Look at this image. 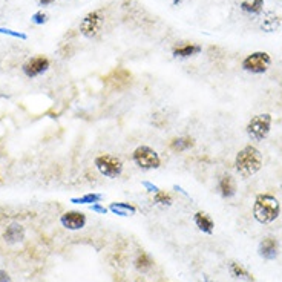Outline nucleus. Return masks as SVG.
Returning a JSON list of instances; mask_svg holds the SVG:
<instances>
[{
  "mask_svg": "<svg viewBox=\"0 0 282 282\" xmlns=\"http://www.w3.org/2000/svg\"><path fill=\"white\" fill-rule=\"evenodd\" d=\"M195 141L193 138L190 137H178V138H173L170 141V149L173 152H184V150H189L190 147H193Z\"/></svg>",
  "mask_w": 282,
  "mask_h": 282,
  "instance_id": "obj_16",
  "label": "nucleus"
},
{
  "mask_svg": "<svg viewBox=\"0 0 282 282\" xmlns=\"http://www.w3.org/2000/svg\"><path fill=\"white\" fill-rule=\"evenodd\" d=\"M218 189L221 192V195H223L224 198H230L236 193V183L233 176L230 175H224L223 178L219 179V184H218Z\"/></svg>",
  "mask_w": 282,
  "mask_h": 282,
  "instance_id": "obj_14",
  "label": "nucleus"
},
{
  "mask_svg": "<svg viewBox=\"0 0 282 282\" xmlns=\"http://www.w3.org/2000/svg\"><path fill=\"white\" fill-rule=\"evenodd\" d=\"M143 186H144V187H146V189H147L149 192H153V193H156V192L159 190V189H158V187H156L155 184H152V183H147V181H144V183H143Z\"/></svg>",
  "mask_w": 282,
  "mask_h": 282,
  "instance_id": "obj_26",
  "label": "nucleus"
},
{
  "mask_svg": "<svg viewBox=\"0 0 282 282\" xmlns=\"http://www.w3.org/2000/svg\"><path fill=\"white\" fill-rule=\"evenodd\" d=\"M132 82V74L125 68H117L105 77V83L114 91H123Z\"/></svg>",
  "mask_w": 282,
  "mask_h": 282,
  "instance_id": "obj_8",
  "label": "nucleus"
},
{
  "mask_svg": "<svg viewBox=\"0 0 282 282\" xmlns=\"http://www.w3.org/2000/svg\"><path fill=\"white\" fill-rule=\"evenodd\" d=\"M199 52H201V46L195 45V43H179L172 48V54L175 57H183V58L193 57Z\"/></svg>",
  "mask_w": 282,
  "mask_h": 282,
  "instance_id": "obj_12",
  "label": "nucleus"
},
{
  "mask_svg": "<svg viewBox=\"0 0 282 282\" xmlns=\"http://www.w3.org/2000/svg\"><path fill=\"white\" fill-rule=\"evenodd\" d=\"M272 65V58L267 52H253L247 55L243 62V68L253 74H263Z\"/></svg>",
  "mask_w": 282,
  "mask_h": 282,
  "instance_id": "obj_6",
  "label": "nucleus"
},
{
  "mask_svg": "<svg viewBox=\"0 0 282 282\" xmlns=\"http://www.w3.org/2000/svg\"><path fill=\"white\" fill-rule=\"evenodd\" d=\"M263 6H264V0H244V2L241 3V9L246 12H250V14L261 12Z\"/></svg>",
  "mask_w": 282,
  "mask_h": 282,
  "instance_id": "obj_19",
  "label": "nucleus"
},
{
  "mask_svg": "<svg viewBox=\"0 0 282 282\" xmlns=\"http://www.w3.org/2000/svg\"><path fill=\"white\" fill-rule=\"evenodd\" d=\"M229 269H230V273H232V276H235V278H239V279H246V281H253V276L241 266V264H236V263H230V266H229Z\"/></svg>",
  "mask_w": 282,
  "mask_h": 282,
  "instance_id": "obj_20",
  "label": "nucleus"
},
{
  "mask_svg": "<svg viewBox=\"0 0 282 282\" xmlns=\"http://www.w3.org/2000/svg\"><path fill=\"white\" fill-rule=\"evenodd\" d=\"M109 210L114 212L118 216H129L131 213L137 212V207L132 206V204H128V203H112L109 206Z\"/></svg>",
  "mask_w": 282,
  "mask_h": 282,
  "instance_id": "obj_17",
  "label": "nucleus"
},
{
  "mask_svg": "<svg viewBox=\"0 0 282 282\" xmlns=\"http://www.w3.org/2000/svg\"><path fill=\"white\" fill-rule=\"evenodd\" d=\"M23 238H25V230L20 224H11L3 233V239L8 244L20 243V241H23Z\"/></svg>",
  "mask_w": 282,
  "mask_h": 282,
  "instance_id": "obj_13",
  "label": "nucleus"
},
{
  "mask_svg": "<svg viewBox=\"0 0 282 282\" xmlns=\"http://www.w3.org/2000/svg\"><path fill=\"white\" fill-rule=\"evenodd\" d=\"M0 282H11V278L5 270H0Z\"/></svg>",
  "mask_w": 282,
  "mask_h": 282,
  "instance_id": "obj_27",
  "label": "nucleus"
},
{
  "mask_svg": "<svg viewBox=\"0 0 282 282\" xmlns=\"http://www.w3.org/2000/svg\"><path fill=\"white\" fill-rule=\"evenodd\" d=\"M279 201L272 195H258L253 206V215L261 224H269L279 216Z\"/></svg>",
  "mask_w": 282,
  "mask_h": 282,
  "instance_id": "obj_2",
  "label": "nucleus"
},
{
  "mask_svg": "<svg viewBox=\"0 0 282 282\" xmlns=\"http://www.w3.org/2000/svg\"><path fill=\"white\" fill-rule=\"evenodd\" d=\"M60 221H62L63 227H66L68 230H80L86 224V215L83 212L71 210V212L63 213Z\"/></svg>",
  "mask_w": 282,
  "mask_h": 282,
  "instance_id": "obj_10",
  "label": "nucleus"
},
{
  "mask_svg": "<svg viewBox=\"0 0 282 282\" xmlns=\"http://www.w3.org/2000/svg\"><path fill=\"white\" fill-rule=\"evenodd\" d=\"M172 2H173V5H178V3L181 2V0H172Z\"/></svg>",
  "mask_w": 282,
  "mask_h": 282,
  "instance_id": "obj_30",
  "label": "nucleus"
},
{
  "mask_svg": "<svg viewBox=\"0 0 282 282\" xmlns=\"http://www.w3.org/2000/svg\"><path fill=\"white\" fill-rule=\"evenodd\" d=\"M31 18H32V22H34L35 25H43V23L46 22L48 17H46V14H45L43 11H38V12H35Z\"/></svg>",
  "mask_w": 282,
  "mask_h": 282,
  "instance_id": "obj_24",
  "label": "nucleus"
},
{
  "mask_svg": "<svg viewBox=\"0 0 282 282\" xmlns=\"http://www.w3.org/2000/svg\"><path fill=\"white\" fill-rule=\"evenodd\" d=\"M48 68H49V60L43 55H35V57L29 58L23 65V72L32 78V77H37L40 74H43L45 71H48Z\"/></svg>",
  "mask_w": 282,
  "mask_h": 282,
  "instance_id": "obj_9",
  "label": "nucleus"
},
{
  "mask_svg": "<svg viewBox=\"0 0 282 282\" xmlns=\"http://www.w3.org/2000/svg\"><path fill=\"white\" fill-rule=\"evenodd\" d=\"M0 32H3V34H9V35H14V37H20V38H26V35L23 34H18V32H12L9 29H0Z\"/></svg>",
  "mask_w": 282,
  "mask_h": 282,
  "instance_id": "obj_28",
  "label": "nucleus"
},
{
  "mask_svg": "<svg viewBox=\"0 0 282 282\" xmlns=\"http://www.w3.org/2000/svg\"><path fill=\"white\" fill-rule=\"evenodd\" d=\"M103 25V15L102 11H91L85 15V18L80 23V32L88 38H94Z\"/></svg>",
  "mask_w": 282,
  "mask_h": 282,
  "instance_id": "obj_7",
  "label": "nucleus"
},
{
  "mask_svg": "<svg viewBox=\"0 0 282 282\" xmlns=\"http://www.w3.org/2000/svg\"><path fill=\"white\" fill-rule=\"evenodd\" d=\"M91 210H92V212H95V213H102V215H106V213H108V209H106V207H103V206H100L98 203L91 204Z\"/></svg>",
  "mask_w": 282,
  "mask_h": 282,
  "instance_id": "obj_25",
  "label": "nucleus"
},
{
  "mask_svg": "<svg viewBox=\"0 0 282 282\" xmlns=\"http://www.w3.org/2000/svg\"><path fill=\"white\" fill-rule=\"evenodd\" d=\"M134 161L141 169H158L161 166L159 155L149 146H140L134 150Z\"/></svg>",
  "mask_w": 282,
  "mask_h": 282,
  "instance_id": "obj_5",
  "label": "nucleus"
},
{
  "mask_svg": "<svg viewBox=\"0 0 282 282\" xmlns=\"http://www.w3.org/2000/svg\"><path fill=\"white\" fill-rule=\"evenodd\" d=\"M270 126H272V115L269 114H261L253 117L249 125H247V134L252 140L255 141H261L264 140L269 132H270Z\"/></svg>",
  "mask_w": 282,
  "mask_h": 282,
  "instance_id": "obj_3",
  "label": "nucleus"
},
{
  "mask_svg": "<svg viewBox=\"0 0 282 282\" xmlns=\"http://www.w3.org/2000/svg\"><path fill=\"white\" fill-rule=\"evenodd\" d=\"M102 198L103 196L100 193H88V195L80 196V198H72L71 203H74V204H95V203H100Z\"/></svg>",
  "mask_w": 282,
  "mask_h": 282,
  "instance_id": "obj_21",
  "label": "nucleus"
},
{
  "mask_svg": "<svg viewBox=\"0 0 282 282\" xmlns=\"http://www.w3.org/2000/svg\"><path fill=\"white\" fill-rule=\"evenodd\" d=\"M195 224H196V227L201 230V232H204V233H212L213 232V227H215V224H213V219L207 215V213H204V212H198L196 215H195Z\"/></svg>",
  "mask_w": 282,
  "mask_h": 282,
  "instance_id": "obj_15",
  "label": "nucleus"
},
{
  "mask_svg": "<svg viewBox=\"0 0 282 282\" xmlns=\"http://www.w3.org/2000/svg\"><path fill=\"white\" fill-rule=\"evenodd\" d=\"M278 26H279V18H278L276 15H273V14H269V17L264 20L263 28H264L266 31L272 32V31H275Z\"/></svg>",
  "mask_w": 282,
  "mask_h": 282,
  "instance_id": "obj_23",
  "label": "nucleus"
},
{
  "mask_svg": "<svg viewBox=\"0 0 282 282\" xmlns=\"http://www.w3.org/2000/svg\"><path fill=\"white\" fill-rule=\"evenodd\" d=\"M54 2V0H40V3H42L43 6H46V5H51Z\"/></svg>",
  "mask_w": 282,
  "mask_h": 282,
  "instance_id": "obj_29",
  "label": "nucleus"
},
{
  "mask_svg": "<svg viewBox=\"0 0 282 282\" xmlns=\"http://www.w3.org/2000/svg\"><path fill=\"white\" fill-rule=\"evenodd\" d=\"M152 264H153V261H152V258L147 253H140L138 258L135 259V267L141 273L149 272L152 269Z\"/></svg>",
  "mask_w": 282,
  "mask_h": 282,
  "instance_id": "obj_18",
  "label": "nucleus"
},
{
  "mask_svg": "<svg viewBox=\"0 0 282 282\" xmlns=\"http://www.w3.org/2000/svg\"><path fill=\"white\" fill-rule=\"evenodd\" d=\"M153 201L156 204H161V206H170L172 204V196H170V193H167L164 190H158L153 196Z\"/></svg>",
  "mask_w": 282,
  "mask_h": 282,
  "instance_id": "obj_22",
  "label": "nucleus"
},
{
  "mask_svg": "<svg viewBox=\"0 0 282 282\" xmlns=\"http://www.w3.org/2000/svg\"><path fill=\"white\" fill-rule=\"evenodd\" d=\"M278 250H279V244H278V241L275 238H272V236L266 238L263 243L259 244V255L263 258H266V259L276 258Z\"/></svg>",
  "mask_w": 282,
  "mask_h": 282,
  "instance_id": "obj_11",
  "label": "nucleus"
},
{
  "mask_svg": "<svg viewBox=\"0 0 282 282\" xmlns=\"http://www.w3.org/2000/svg\"><path fill=\"white\" fill-rule=\"evenodd\" d=\"M95 166L100 170V173L108 176V178H117L123 172V163L122 159L114 156V155H100L95 158Z\"/></svg>",
  "mask_w": 282,
  "mask_h": 282,
  "instance_id": "obj_4",
  "label": "nucleus"
},
{
  "mask_svg": "<svg viewBox=\"0 0 282 282\" xmlns=\"http://www.w3.org/2000/svg\"><path fill=\"white\" fill-rule=\"evenodd\" d=\"M235 166L239 175H243L244 178L252 176L263 166V155L255 146H246L236 155Z\"/></svg>",
  "mask_w": 282,
  "mask_h": 282,
  "instance_id": "obj_1",
  "label": "nucleus"
}]
</instances>
